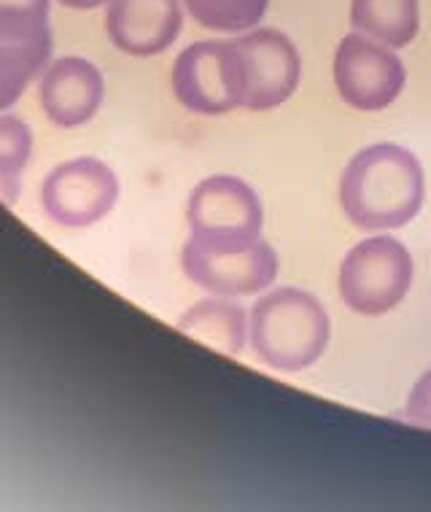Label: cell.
<instances>
[{"label":"cell","instance_id":"15","mask_svg":"<svg viewBox=\"0 0 431 512\" xmlns=\"http://www.w3.org/2000/svg\"><path fill=\"white\" fill-rule=\"evenodd\" d=\"M33 154V130L25 119L0 114V203L14 208L19 197V178Z\"/></svg>","mask_w":431,"mask_h":512},{"label":"cell","instance_id":"3","mask_svg":"<svg viewBox=\"0 0 431 512\" xmlns=\"http://www.w3.org/2000/svg\"><path fill=\"white\" fill-rule=\"evenodd\" d=\"M189 246L229 254L262 240L264 211L251 186L238 176H211L194 186L186 205Z\"/></svg>","mask_w":431,"mask_h":512},{"label":"cell","instance_id":"9","mask_svg":"<svg viewBox=\"0 0 431 512\" xmlns=\"http://www.w3.org/2000/svg\"><path fill=\"white\" fill-rule=\"evenodd\" d=\"M181 267L194 286L216 297H248L273 286L278 254L267 240H256L254 246L229 254H211L186 243L181 251Z\"/></svg>","mask_w":431,"mask_h":512},{"label":"cell","instance_id":"2","mask_svg":"<svg viewBox=\"0 0 431 512\" xmlns=\"http://www.w3.org/2000/svg\"><path fill=\"white\" fill-rule=\"evenodd\" d=\"M332 321L313 294L283 286L251 310V345L259 362L278 372H300L324 356Z\"/></svg>","mask_w":431,"mask_h":512},{"label":"cell","instance_id":"17","mask_svg":"<svg viewBox=\"0 0 431 512\" xmlns=\"http://www.w3.org/2000/svg\"><path fill=\"white\" fill-rule=\"evenodd\" d=\"M405 418L413 426L421 429H431V370L423 372L418 383L410 391L405 407Z\"/></svg>","mask_w":431,"mask_h":512},{"label":"cell","instance_id":"14","mask_svg":"<svg viewBox=\"0 0 431 512\" xmlns=\"http://www.w3.org/2000/svg\"><path fill=\"white\" fill-rule=\"evenodd\" d=\"M351 27L391 49L413 44L421 30L418 0H351Z\"/></svg>","mask_w":431,"mask_h":512},{"label":"cell","instance_id":"12","mask_svg":"<svg viewBox=\"0 0 431 512\" xmlns=\"http://www.w3.org/2000/svg\"><path fill=\"white\" fill-rule=\"evenodd\" d=\"M184 27L178 0H111L106 11L108 41L130 57H157L176 44Z\"/></svg>","mask_w":431,"mask_h":512},{"label":"cell","instance_id":"10","mask_svg":"<svg viewBox=\"0 0 431 512\" xmlns=\"http://www.w3.org/2000/svg\"><path fill=\"white\" fill-rule=\"evenodd\" d=\"M238 46L248 71V95L243 108L270 111L283 106L297 92L302 76V60L294 41L281 30L259 27L238 38Z\"/></svg>","mask_w":431,"mask_h":512},{"label":"cell","instance_id":"13","mask_svg":"<svg viewBox=\"0 0 431 512\" xmlns=\"http://www.w3.org/2000/svg\"><path fill=\"white\" fill-rule=\"evenodd\" d=\"M178 329L197 343L208 345L211 351L238 356L246 345L248 318L238 302L213 297V300H200L186 310L178 318Z\"/></svg>","mask_w":431,"mask_h":512},{"label":"cell","instance_id":"1","mask_svg":"<svg viewBox=\"0 0 431 512\" xmlns=\"http://www.w3.org/2000/svg\"><path fill=\"white\" fill-rule=\"evenodd\" d=\"M423 197L421 162L396 143L361 149L340 176V205L353 227L364 232L407 227L421 213Z\"/></svg>","mask_w":431,"mask_h":512},{"label":"cell","instance_id":"6","mask_svg":"<svg viewBox=\"0 0 431 512\" xmlns=\"http://www.w3.org/2000/svg\"><path fill=\"white\" fill-rule=\"evenodd\" d=\"M49 0H0V114L9 111L52 60Z\"/></svg>","mask_w":431,"mask_h":512},{"label":"cell","instance_id":"18","mask_svg":"<svg viewBox=\"0 0 431 512\" xmlns=\"http://www.w3.org/2000/svg\"><path fill=\"white\" fill-rule=\"evenodd\" d=\"M62 6H68V9H76V11H89V9H97V6H106L111 0H60Z\"/></svg>","mask_w":431,"mask_h":512},{"label":"cell","instance_id":"16","mask_svg":"<svg viewBox=\"0 0 431 512\" xmlns=\"http://www.w3.org/2000/svg\"><path fill=\"white\" fill-rule=\"evenodd\" d=\"M184 6L205 30L246 33L262 22L270 0H184Z\"/></svg>","mask_w":431,"mask_h":512},{"label":"cell","instance_id":"4","mask_svg":"<svg viewBox=\"0 0 431 512\" xmlns=\"http://www.w3.org/2000/svg\"><path fill=\"white\" fill-rule=\"evenodd\" d=\"M173 95L186 111L229 114L246 103L248 71L238 41H197L173 62Z\"/></svg>","mask_w":431,"mask_h":512},{"label":"cell","instance_id":"5","mask_svg":"<svg viewBox=\"0 0 431 512\" xmlns=\"http://www.w3.org/2000/svg\"><path fill=\"white\" fill-rule=\"evenodd\" d=\"M415 265L405 243L388 235L367 238L345 254L340 297L359 316H383L405 300Z\"/></svg>","mask_w":431,"mask_h":512},{"label":"cell","instance_id":"8","mask_svg":"<svg viewBox=\"0 0 431 512\" xmlns=\"http://www.w3.org/2000/svg\"><path fill=\"white\" fill-rule=\"evenodd\" d=\"M335 87L340 98L356 111H383L394 103L405 89V65L391 52L372 38L351 33L340 41L335 52Z\"/></svg>","mask_w":431,"mask_h":512},{"label":"cell","instance_id":"7","mask_svg":"<svg viewBox=\"0 0 431 512\" xmlns=\"http://www.w3.org/2000/svg\"><path fill=\"white\" fill-rule=\"evenodd\" d=\"M119 200V178L97 157H73L60 162L41 184V208L46 219L84 230L103 221Z\"/></svg>","mask_w":431,"mask_h":512},{"label":"cell","instance_id":"11","mask_svg":"<svg viewBox=\"0 0 431 512\" xmlns=\"http://www.w3.org/2000/svg\"><path fill=\"white\" fill-rule=\"evenodd\" d=\"M106 98V81L95 62L60 57L46 65L38 81V106L62 130H73L95 119Z\"/></svg>","mask_w":431,"mask_h":512}]
</instances>
